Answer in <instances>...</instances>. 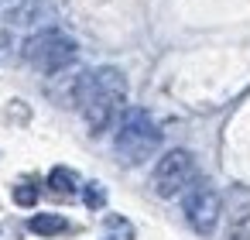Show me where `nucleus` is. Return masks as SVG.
Segmentation results:
<instances>
[{
	"label": "nucleus",
	"instance_id": "6e6552de",
	"mask_svg": "<svg viewBox=\"0 0 250 240\" xmlns=\"http://www.w3.org/2000/svg\"><path fill=\"white\" fill-rule=\"evenodd\" d=\"M83 199H86L89 209H103V206H106V189H103L100 182H89V185L83 189Z\"/></svg>",
	"mask_w": 250,
	"mask_h": 240
},
{
	"label": "nucleus",
	"instance_id": "f03ea898",
	"mask_svg": "<svg viewBox=\"0 0 250 240\" xmlns=\"http://www.w3.org/2000/svg\"><path fill=\"white\" fill-rule=\"evenodd\" d=\"M158 144H161V131L147 110H141V107L120 110V117H117V158L124 165L147 161L158 151Z\"/></svg>",
	"mask_w": 250,
	"mask_h": 240
},
{
	"label": "nucleus",
	"instance_id": "f257e3e1",
	"mask_svg": "<svg viewBox=\"0 0 250 240\" xmlns=\"http://www.w3.org/2000/svg\"><path fill=\"white\" fill-rule=\"evenodd\" d=\"M76 107L83 110L86 124L93 134H103L117 124L124 100H127V76L117 65H100L96 72H83L76 89Z\"/></svg>",
	"mask_w": 250,
	"mask_h": 240
},
{
	"label": "nucleus",
	"instance_id": "39448f33",
	"mask_svg": "<svg viewBox=\"0 0 250 240\" xmlns=\"http://www.w3.org/2000/svg\"><path fill=\"white\" fill-rule=\"evenodd\" d=\"M182 213H185V219H188V226H192L195 233L209 237V233L216 230V223H219L223 202H219V196H216L209 185H195L192 192H185Z\"/></svg>",
	"mask_w": 250,
	"mask_h": 240
},
{
	"label": "nucleus",
	"instance_id": "f8f14e48",
	"mask_svg": "<svg viewBox=\"0 0 250 240\" xmlns=\"http://www.w3.org/2000/svg\"><path fill=\"white\" fill-rule=\"evenodd\" d=\"M14 4H18V0H0V14H4V11H11Z\"/></svg>",
	"mask_w": 250,
	"mask_h": 240
},
{
	"label": "nucleus",
	"instance_id": "423d86ee",
	"mask_svg": "<svg viewBox=\"0 0 250 240\" xmlns=\"http://www.w3.org/2000/svg\"><path fill=\"white\" fill-rule=\"evenodd\" d=\"M28 230L38 233V237H59V233H69L72 223H69L65 216H59V213H42V216H35V219L28 223Z\"/></svg>",
	"mask_w": 250,
	"mask_h": 240
},
{
	"label": "nucleus",
	"instance_id": "20e7f679",
	"mask_svg": "<svg viewBox=\"0 0 250 240\" xmlns=\"http://www.w3.org/2000/svg\"><path fill=\"white\" fill-rule=\"evenodd\" d=\"M192 178H195V158H192L185 148H175V151H168V154L158 161V168H154V192L165 196V199H171V196H178Z\"/></svg>",
	"mask_w": 250,
	"mask_h": 240
},
{
	"label": "nucleus",
	"instance_id": "9d476101",
	"mask_svg": "<svg viewBox=\"0 0 250 240\" xmlns=\"http://www.w3.org/2000/svg\"><path fill=\"white\" fill-rule=\"evenodd\" d=\"M106 230H113L117 237H124V240H130L134 233H130V223L124 219V216H106Z\"/></svg>",
	"mask_w": 250,
	"mask_h": 240
},
{
	"label": "nucleus",
	"instance_id": "7ed1b4c3",
	"mask_svg": "<svg viewBox=\"0 0 250 240\" xmlns=\"http://www.w3.org/2000/svg\"><path fill=\"white\" fill-rule=\"evenodd\" d=\"M24 59L31 69L45 72V76H55V72H65L69 65H76L79 59V45L76 38H69L65 31H55V28H45V31H35L24 45Z\"/></svg>",
	"mask_w": 250,
	"mask_h": 240
},
{
	"label": "nucleus",
	"instance_id": "9b49d317",
	"mask_svg": "<svg viewBox=\"0 0 250 240\" xmlns=\"http://www.w3.org/2000/svg\"><path fill=\"white\" fill-rule=\"evenodd\" d=\"M229 240H250V216H243V219H236V226H233V233H229Z\"/></svg>",
	"mask_w": 250,
	"mask_h": 240
},
{
	"label": "nucleus",
	"instance_id": "1a4fd4ad",
	"mask_svg": "<svg viewBox=\"0 0 250 240\" xmlns=\"http://www.w3.org/2000/svg\"><path fill=\"white\" fill-rule=\"evenodd\" d=\"M14 202H18V206H35V202H38V189H35V182H21V185H14Z\"/></svg>",
	"mask_w": 250,
	"mask_h": 240
},
{
	"label": "nucleus",
	"instance_id": "0eeeda50",
	"mask_svg": "<svg viewBox=\"0 0 250 240\" xmlns=\"http://www.w3.org/2000/svg\"><path fill=\"white\" fill-rule=\"evenodd\" d=\"M48 189H52L55 196H72V192L79 189V178H76L72 168L59 165V168H52V175H48Z\"/></svg>",
	"mask_w": 250,
	"mask_h": 240
}]
</instances>
